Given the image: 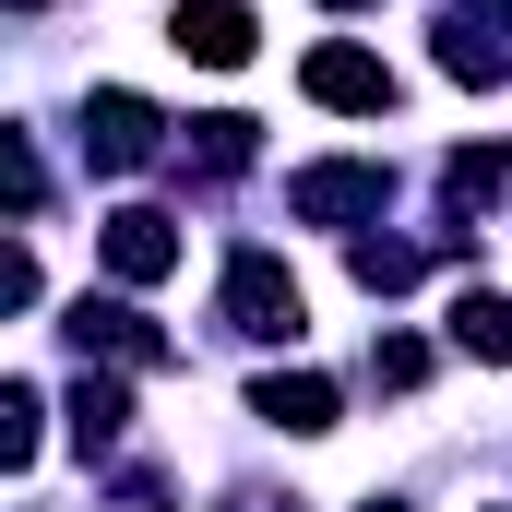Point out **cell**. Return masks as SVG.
Segmentation results:
<instances>
[{
	"mask_svg": "<svg viewBox=\"0 0 512 512\" xmlns=\"http://www.w3.org/2000/svg\"><path fill=\"white\" fill-rule=\"evenodd\" d=\"M227 322H239V334H262V346H298L310 298H298V274H286L274 251H239V262H227Z\"/></svg>",
	"mask_w": 512,
	"mask_h": 512,
	"instance_id": "obj_1",
	"label": "cell"
},
{
	"mask_svg": "<svg viewBox=\"0 0 512 512\" xmlns=\"http://www.w3.org/2000/svg\"><path fill=\"white\" fill-rule=\"evenodd\" d=\"M393 167H370V155H334V167H298L286 179V203L310 215V227H358V215H382Z\"/></svg>",
	"mask_w": 512,
	"mask_h": 512,
	"instance_id": "obj_2",
	"label": "cell"
},
{
	"mask_svg": "<svg viewBox=\"0 0 512 512\" xmlns=\"http://www.w3.org/2000/svg\"><path fill=\"white\" fill-rule=\"evenodd\" d=\"M84 155H96V167H143V155H155V108H143L131 84H96V96H84Z\"/></svg>",
	"mask_w": 512,
	"mask_h": 512,
	"instance_id": "obj_3",
	"label": "cell"
},
{
	"mask_svg": "<svg viewBox=\"0 0 512 512\" xmlns=\"http://www.w3.org/2000/svg\"><path fill=\"white\" fill-rule=\"evenodd\" d=\"M72 346H84V358L108 346V358H131V370H167V334H155L131 298H72Z\"/></svg>",
	"mask_w": 512,
	"mask_h": 512,
	"instance_id": "obj_4",
	"label": "cell"
},
{
	"mask_svg": "<svg viewBox=\"0 0 512 512\" xmlns=\"http://www.w3.org/2000/svg\"><path fill=\"white\" fill-rule=\"evenodd\" d=\"M251 417L286 429V441H322V429H334V382H322V370H262V382H251Z\"/></svg>",
	"mask_w": 512,
	"mask_h": 512,
	"instance_id": "obj_5",
	"label": "cell"
},
{
	"mask_svg": "<svg viewBox=\"0 0 512 512\" xmlns=\"http://www.w3.org/2000/svg\"><path fill=\"white\" fill-rule=\"evenodd\" d=\"M167 48H179V60H203V72H239V60H251V12H239V0H179Z\"/></svg>",
	"mask_w": 512,
	"mask_h": 512,
	"instance_id": "obj_6",
	"label": "cell"
},
{
	"mask_svg": "<svg viewBox=\"0 0 512 512\" xmlns=\"http://www.w3.org/2000/svg\"><path fill=\"white\" fill-rule=\"evenodd\" d=\"M310 96L346 108V120H382V108H393V72L370 60V48H310Z\"/></svg>",
	"mask_w": 512,
	"mask_h": 512,
	"instance_id": "obj_7",
	"label": "cell"
},
{
	"mask_svg": "<svg viewBox=\"0 0 512 512\" xmlns=\"http://www.w3.org/2000/svg\"><path fill=\"white\" fill-rule=\"evenodd\" d=\"M108 274H120V286H155V274H179V227H167L155 203L108 215Z\"/></svg>",
	"mask_w": 512,
	"mask_h": 512,
	"instance_id": "obj_8",
	"label": "cell"
},
{
	"mask_svg": "<svg viewBox=\"0 0 512 512\" xmlns=\"http://www.w3.org/2000/svg\"><path fill=\"white\" fill-rule=\"evenodd\" d=\"M453 346H465V358H501V370H512V298L465 286V298H453Z\"/></svg>",
	"mask_w": 512,
	"mask_h": 512,
	"instance_id": "obj_9",
	"label": "cell"
},
{
	"mask_svg": "<svg viewBox=\"0 0 512 512\" xmlns=\"http://www.w3.org/2000/svg\"><path fill=\"white\" fill-rule=\"evenodd\" d=\"M441 72H453V84H501V36H489L477 12H453V24H441Z\"/></svg>",
	"mask_w": 512,
	"mask_h": 512,
	"instance_id": "obj_10",
	"label": "cell"
},
{
	"mask_svg": "<svg viewBox=\"0 0 512 512\" xmlns=\"http://www.w3.org/2000/svg\"><path fill=\"white\" fill-rule=\"evenodd\" d=\"M120 417H131L120 382H72V441H84V453H108V441H120Z\"/></svg>",
	"mask_w": 512,
	"mask_h": 512,
	"instance_id": "obj_11",
	"label": "cell"
},
{
	"mask_svg": "<svg viewBox=\"0 0 512 512\" xmlns=\"http://www.w3.org/2000/svg\"><path fill=\"white\" fill-rule=\"evenodd\" d=\"M36 441H48V405L12 382V393H0V465H36Z\"/></svg>",
	"mask_w": 512,
	"mask_h": 512,
	"instance_id": "obj_12",
	"label": "cell"
},
{
	"mask_svg": "<svg viewBox=\"0 0 512 512\" xmlns=\"http://www.w3.org/2000/svg\"><path fill=\"white\" fill-rule=\"evenodd\" d=\"M203 143H191V167L203 179H227V167H251V120H191Z\"/></svg>",
	"mask_w": 512,
	"mask_h": 512,
	"instance_id": "obj_13",
	"label": "cell"
},
{
	"mask_svg": "<svg viewBox=\"0 0 512 512\" xmlns=\"http://www.w3.org/2000/svg\"><path fill=\"white\" fill-rule=\"evenodd\" d=\"M358 286H370V298L417 286V251H405V239H358Z\"/></svg>",
	"mask_w": 512,
	"mask_h": 512,
	"instance_id": "obj_14",
	"label": "cell"
},
{
	"mask_svg": "<svg viewBox=\"0 0 512 512\" xmlns=\"http://www.w3.org/2000/svg\"><path fill=\"white\" fill-rule=\"evenodd\" d=\"M441 179H453V203H501V191H512V155H453Z\"/></svg>",
	"mask_w": 512,
	"mask_h": 512,
	"instance_id": "obj_15",
	"label": "cell"
},
{
	"mask_svg": "<svg viewBox=\"0 0 512 512\" xmlns=\"http://www.w3.org/2000/svg\"><path fill=\"white\" fill-rule=\"evenodd\" d=\"M370 382H382V393H417V382H429V346H417V334L370 346Z\"/></svg>",
	"mask_w": 512,
	"mask_h": 512,
	"instance_id": "obj_16",
	"label": "cell"
},
{
	"mask_svg": "<svg viewBox=\"0 0 512 512\" xmlns=\"http://www.w3.org/2000/svg\"><path fill=\"white\" fill-rule=\"evenodd\" d=\"M465 12H477V24H489V12H512V0H465Z\"/></svg>",
	"mask_w": 512,
	"mask_h": 512,
	"instance_id": "obj_17",
	"label": "cell"
},
{
	"mask_svg": "<svg viewBox=\"0 0 512 512\" xmlns=\"http://www.w3.org/2000/svg\"><path fill=\"white\" fill-rule=\"evenodd\" d=\"M239 512H298V501H239Z\"/></svg>",
	"mask_w": 512,
	"mask_h": 512,
	"instance_id": "obj_18",
	"label": "cell"
},
{
	"mask_svg": "<svg viewBox=\"0 0 512 512\" xmlns=\"http://www.w3.org/2000/svg\"><path fill=\"white\" fill-rule=\"evenodd\" d=\"M334 12H370V0H334Z\"/></svg>",
	"mask_w": 512,
	"mask_h": 512,
	"instance_id": "obj_19",
	"label": "cell"
},
{
	"mask_svg": "<svg viewBox=\"0 0 512 512\" xmlns=\"http://www.w3.org/2000/svg\"><path fill=\"white\" fill-rule=\"evenodd\" d=\"M501 512H512V501H501Z\"/></svg>",
	"mask_w": 512,
	"mask_h": 512,
	"instance_id": "obj_20",
	"label": "cell"
}]
</instances>
